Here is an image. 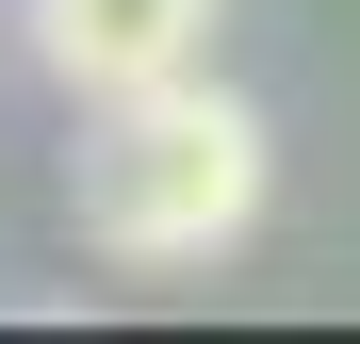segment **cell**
<instances>
[{"label":"cell","instance_id":"6da1fadb","mask_svg":"<svg viewBox=\"0 0 360 344\" xmlns=\"http://www.w3.org/2000/svg\"><path fill=\"white\" fill-rule=\"evenodd\" d=\"M262 181H278V132L213 66L131 82V98H98V132H82V246L98 262H213V246L262 229Z\"/></svg>","mask_w":360,"mask_h":344},{"label":"cell","instance_id":"7a4b0ae2","mask_svg":"<svg viewBox=\"0 0 360 344\" xmlns=\"http://www.w3.org/2000/svg\"><path fill=\"white\" fill-rule=\"evenodd\" d=\"M213 17L229 0H33V66L66 98H131V82L213 66Z\"/></svg>","mask_w":360,"mask_h":344}]
</instances>
